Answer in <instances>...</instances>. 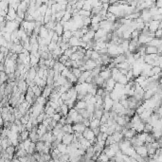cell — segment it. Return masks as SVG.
<instances>
[{"label":"cell","instance_id":"obj_23","mask_svg":"<svg viewBox=\"0 0 162 162\" xmlns=\"http://www.w3.org/2000/svg\"><path fill=\"white\" fill-rule=\"evenodd\" d=\"M32 90H33V92H34V94H35L36 98H39V97L42 96V93H43V88L39 87L38 85H35L34 87H32Z\"/></svg>","mask_w":162,"mask_h":162},{"label":"cell","instance_id":"obj_3","mask_svg":"<svg viewBox=\"0 0 162 162\" xmlns=\"http://www.w3.org/2000/svg\"><path fill=\"white\" fill-rule=\"evenodd\" d=\"M95 34H96L95 31H91V29H89L88 32L86 33V34H84V37L82 38V42L86 43V44H88V43L91 42V41L94 40V38H95Z\"/></svg>","mask_w":162,"mask_h":162},{"label":"cell","instance_id":"obj_12","mask_svg":"<svg viewBox=\"0 0 162 162\" xmlns=\"http://www.w3.org/2000/svg\"><path fill=\"white\" fill-rule=\"evenodd\" d=\"M113 138H114V140L116 143H119L122 142L123 139H124V135L122 133V132H116L112 135Z\"/></svg>","mask_w":162,"mask_h":162},{"label":"cell","instance_id":"obj_34","mask_svg":"<svg viewBox=\"0 0 162 162\" xmlns=\"http://www.w3.org/2000/svg\"><path fill=\"white\" fill-rule=\"evenodd\" d=\"M74 53V51H73V50H72V48H68V50H66L65 52H64V54H65L66 56H67V57H68V58H70L71 57V55H72Z\"/></svg>","mask_w":162,"mask_h":162},{"label":"cell","instance_id":"obj_8","mask_svg":"<svg viewBox=\"0 0 162 162\" xmlns=\"http://www.w3.org/2000/svg\"><path fill=\"white\" fill-rule=\"evenodd\" d=\"M137 135H138L137 131H135L134 128H132V129H127V131L124 133V138L128 139V140H131V139L134 137H135Z\"/></svg>","mask_w":162,"mask_h":162},{"label":"cell","instance_id":"obj_13","mask_svg":"<svg viewBox=\"0 0 162 162\" xmlns=\"http://www.w3.org/2000/svg\"><path fill=\"white\" fill-rule=\"evenodd\" d=\"M87 107V103H86V101H78L76 104H75V109H76L77 111L79 110H84V109H86Z\"/></svg>","mask_w":162,"mask_h":162},{"label":"cell","instance_id":"obj_27","mask_svg":"<svg viewBox=\"0 0 162 162\" xmlns=\"http://www.w3.org/2000/svg\"><path fill=\"white\" fill-rule=\"evenodd\" d=\"M101 55L99 53V52L98 51H95V50H93V52H92V55H91V60H93V61H98V60L99 59H101Z\"/></svg>","mask_w":162,"mask_h":162},{"label":"cell","instance_id":"obj_9","mask_svg":"<svg viewBox=\"0 0 162 162\" xmlns=\"http://www.w3.org/2000/svg\"><path fill=\"white\" fill-rule=\"evenodd\" d=\"M74 133H84L85 131L86 127L84 126V123H75L72 125Z\"/></svg>","mask_w":162,"mask_h":162},{"label":"cell","instance_id":"obj_35","mask_svg":"<svg viewBox=\"0 0 162 162\" xmlns=\"http://www.w3.org/2000/svg\"><path fill=\"white\" fill-rule=\"evenodd\" d=\"M154 38L162 39V29H158V31L154 32Z\"/></svg>","mask_w":162,"mask_h":162},{"label":"cell","instance_id":"obj_22","mask_svg":"<svg viewBox=\"0 0 162 162\" xmlns=\"http://www.w3.org/2000/svg\"><path fill=\"white\" fill-rule=\"evenodd\" d=\"M67 148H68V146L64 144V143H60V144L58 145V147H57V149L60 151V153H61L62 154H67Z\"/></svg>","mask_w":162,"mask_h":162},{"label":"cell","instance_id":"obj_5","mask_svg":"<svg viewBox=\"0 0 162 162\" xmlns=\"http://www.w3.org/2000/svg\"><path fill=\"white\" fill-rule=\"evenodd\" d=\"M135 152H137L138 154H139V156H142V157H144V158L149 157V156H148V149H147L146 145L137 147V148H135Z\"/></svg>","mask_w":162,"mask_h":162},{"label":"cell","instance_id":"obj_1","mask_svg":"<svg viewBox=\"0 0 162 162\" xmlns=\"http://www.w3.org/2000/svg\"><path fill=\"white\" fill-rule=\"evenodd\" d=\"M148 25V29H149V31L154 33L156 31L159 29V25H160V22L159 21H156V20H151L149 23H146Z\"/></svg>","mask_w":162,"mask_h":162},{"label":"cell","instance_id":"obj_15","mask_svg":"<svg viewBox=\"0 0 162 162\" xmlns=\"http://www.w3.org/2000/svg\"><path fill=\"white\" fill-rule=\"evenodd\" d=\"M107 33H108V32L105 31L104 29H100L99 31H98L96 32V34H95V38H94V40H95V41H98V40H100V39H101V38H103L104 36H106V35H107Z\"/></svg>","mask_w":162,"mask_h":162},{"label":"cell","instance_id":"obj_7","mask_svg":"<svg viewBox=\"0 0 162 162\" xmlns=\"http://www.w3.org/2000/svg\"><path fill=\"white\" fill-rule=\"evenodd\" d=\"M17 87H18V90L20 91V93L23 94V92H27V90L29 88V85H28L27 82L26 81L20 80L17 84Z\"/></svg>","mask_w":162,"mask_h":162},{"label":"cell","instance_id":"obj_24","mask_svg":"<svg viewBox=\"0 0 162 162\" xmlns=\"http://www.w3.org/2000/svg\"><path fill=\"white\" fill-rule=\"evenodd\" d=\"M104 114V110L103 109H99V110H95L94 112V119H100L103 118V116Z\"/></svg>","mask_w":162,"mask_h":162},{"label":"cell","instance_id":"obj_21","mask_svg":"<svg viewBox=\"0 0 162 162\" xmlns=\"http://www.w3.org/2000/svg\"><path fill=\"white\" fill-rule=\"evenodd\" d=\"M101 126V120L100 119H94L91 120V123H90V129H96V128H99Z\"/></svg>","mask_w":162,"mask_h":162},{"label":"cell","instance_id":"obj_32","mask_svg":"<svg viewBox=\"0 0 162 162\" xmlns=\"http://www.w3.org/2000/svg\"><path fill=\"white\" fill-rule=\"evenodd\" d=\"M62 118H63V115L61 114V113H55L54 116L52 117V119L55 120V122H59L60 120H61V119H62Z\"/></svg>","mask_w":162,"mask_h":162},{"label":"cell","instance_id":"obj_19","mask_svg":"<svg viewBox=\"0 0 162 162\" xmlns=\"http://www.w3.org/2000/svg\"><path fill=\"white\" fill-rule=\"evenodd\" d=\"M152 54H158L157 47L146 46V55H152Z\"/></svg>","mask_w":162,"mask_h":162},{"label":"cell","instance_id":"obj_2","mask_svg":"<svg viewBox=\"0 0 162 162\" xmlns=\"http://www.w3.org/2000/svg\"><path fill=\"white\" fill-rule=\"evenodd\" d=\"M140 18L144 21V23H149V22L152 20L153 15L151 13L150 10H144L140 13Z\"/></svg>","mask_w":162,"mask_h":162},{"label":"cell","instance_id":"obj_25","mask_svg":"<svg viewBox=\"0 0 162 162\" xmlns=\"http://www.w3.org/2000/svg\"><path fill=\"white\" fill-rule=\"evenodd\" d=\"M69 110L70 109L66 104H64L63 106H61V114L63 115V117H67V115H68V113H69Z\"/></svg>","mask_w":162,"mask_h":162},{"label":"cell","instance_id":"obj_18","mask_svg":"<svg viewBox=\"0 0 162 162\" xmlns=\"http://www.w3.org/2000/svg\"><path fill=\"white\" fill-rule=\"evenodd\" d=\"M48 36H50V31H48V29H47L45 26H43V27L41 28V29H40L39 37L45 39V38H47V37H48Z\"/></svg>","mask_w":162,"mask_h":162},{"label":"cell","instance_id":"obj_17","mask_svg":"<svg viewBox=\"0 0 162 162\" xmlns=\"http://www.w3.org/2000/svg\"><path fill=\"white\" fill-rule=\"evenodd\" d=\"M162 45V39H157V38H154L151 42L147 45V46H151V47H159Z\"/></svg>","mask_w":162,"mask_h":162},{"label":"cell","instance_id":"obj_10","mask_svg":"<svg viewBox=\"0 0 162 162\" xmlns=\"http://www.w3.org/2000/svg\"><path fill=\"white\" fill-rule=\"evenodd\" d=\"M53 89L54 87L53 86H50V85H47L46 87L43 89V93H42V96L44 98H46V99H48V98L50 97V95L53 92Z\"/></svg>","mask_w":162,"mask_h":162},{"label":"cell","instance_id":"obj_29","mask_svg":"<svg viewBox=\"0 0 162 162\" xmlns=\"http://www.w3.org/2000/svg\"><path fill=\"white\" fill-rule=\"evenodd\" d=\"M71 70H72V73L74 74V76L75 77H76L77 79H80V77L82 76V71L80 70V68H73V67H72V69H71Z\"/></svg>","mask_w":162,"mask_h":162},{"label":"cell","instance_id":"obj_36","mask_svg":"<svg viewBox=\"0 0 162 162\" xmlns=\"http://www.w3.org/2000/svg\"><path fill=\"white\" fill-rule=\"evenodd\" d=\"M156 7L157 9H162V1H161V0H160V1L156 2Z\"/></svg>","mask_w":162,"mask_h":162},{"label":"cell","instance_id":"obj_33","mask_svg":"<svg viewBox=\"0 0 162 162\" xmlns=\"http://www.w3.org/2000/svg\"><path fill=\"white\" fill-rule=\"evenodd\" d=\"M108 125L107 124H101L100 126V129H101V133H107L108 131Z\"/></svg>","mask_w":162,"mask_h":162},{"label":"cell","instance_id":"obj_14","mask_svg":"<svg viewBox=\"0 0 162 162\" xmlns=\"http://www.w3.org/2000/svg\"><path fill=\"white\" fill-rule=\"evenodd\" d=\"M81 42H82V39H79V38H77V37L73 36L72 38L69 40L68 43H69L71 47H80Z\"/></svg>","mask_w":162,"mask_h":162},{"label":"cell","instance_id":"obj_30","mask_svg":"<svg viewBox=\"0 0 162 162\" xmlns=\"http://www.w3.org/2000/svg\"><path fill=\"white\" fill-rule=\"evenodd\" d=\"M59 46L57 45V43H55V42H52L51 41V43L48 45L47 47H48V50H50V52H52V51H54L56 48H57Z\"/></svg>","mask_w":162,"mask_h":162},{"label":"cell","instance_id":"obj_4","mask_svg":"<svg viewBox=\"0 0 162 162\" xmlns=\"http://www.w3.org/2000/svg\"><path fill=\"white\" fill-rule=\"evenodd\" d=\"M74 142V134H65L63 137L62 143L67 146H70Z\"/></svg>","mask_w":162,"mask_h":162},{"label":"cell","instance_id":"obj_16","mask_svg":"<svg viewBox=\"0 0 162 162\" xmlns=\"http://www.w3.org/2000/svg\"><path fill=\"white\" fill-rule=\"evenodd\" d=\"M54 31L57 33V34L61 37L63 36L64 32H65V29H64V26L61 23H57L55 26V29H54Z\"/></svg>","mask_w":162,"mask_h":162},{"label":"cell","instance_id":"obj_11","mask_svg":"<svg viewBox=\"0 0 162 162\" xmlns=\"http://www.w3.org/2000/svg\"><path fill=\"white\" fill-rule=\"evenodd\" d=\"M100 77L103 78L104 81L109 80V79H110V78H112V71H111V69L107 68L106 70L101 71V73H100Z\"/></svg>","mask_w":162,"mask_h":162},{"label":"cell","instance_id":"obj_20","mask_svg":"<svg viewBox=\"0 0 162 162\" xmlns=\"http://www.w3.org/2000/svg\"><path fill=\"white\" fill-rule=\"evenodd\" d=\"M63 132L65 134H74V130H73L72 125H71V124H66V125H64Z\"/></svg>","mask_w":162,"mask_h":162},{"label":"cell","instance_id":"obj_26","mask_svg":"<svg viewBox=\"0 0 162 162\" xmlns=\"http://www.w3.org/2000/svg\"><path fill=\"white\" fill-rule=\"evenodd\" d=\"M92 3H93V1H85V3H84V8H82V10H87V12H91V10H93Z\"/></svg>","mask_w":162,"mask_h":162},{"label":"cell","instance_id":"obj_31","mask_svg":"<svg viewBox=\"0 0 162 162\" xmlns=\"http://www.w3.org/2000/svg\"><path fill=\"white\" fill-rule=\"evenodd\" d=\"M68 60H69V58L67 57V56H66L65 54H63V55L61 56V57H60V59L58 60V62L61 63V64H63V65H65V64H66L67 61H68Z\"/></svg>","mask_w":162,"mask_h":162},{"label":"cell","instance_id":"obj_28","mask_svg":"<svg viewBox=\"0 0 162 162\" xmlns=\"http://www.w3.org/2000/svg\"><path fill=\"white\" fill-rule=\"evenodd\" d=\"M118 82H119V84H122V85L125 86L126 84H128L129 81H128V79H127V77L125 76V75H122V76L120 77V79L119 80Z\"/></svg>","mask_w":162,"mask_h":162},{"label":"cell","instance_id":"obj_6","mask_svg":"<svg viewBox=\"0 0 162 162\" xmlns=\"http://www.w3.org/2000/svg\"><path fill=\"white\" fill-rule=\"evenodd\" d=\"M17 18V12L13 8H9V12L8 14L6 16V20L10 22V21H15Z\"/></svg>","mask_w":162,"mask_h":162}]
</instances>
